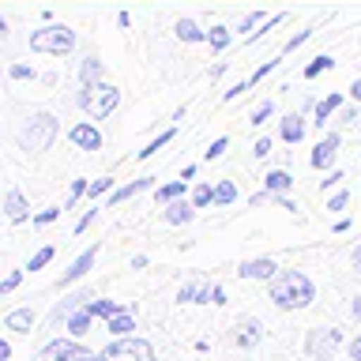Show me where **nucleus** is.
I'll list each match as a JSON object with an SVG mask.
<instances>
[{"mask_svg": "<svg viewBox=\"0 0 361 361\" xmlns=\"http://www.w3.org/2000/svg\"><path fill=\"white\" fill-rule=\"evenodd\" d=\"M316 298V286L312 279L305 275V271H279L275 279H271V301L279 305V309H305V305H312Z\"/></svg>", "mask_w": 361, "mask_h": 361, "instance_id": "nucleus-1", "label": "nucleus"}, {"mask_svg": "<svg viewBox=\"0 0 361 361\" xmlns=\"http://www.w3.org/2000/svg\"><path fill=\"white\" fill-rule=\"evenodd\" d=\"M53 140H56V117L53 113H34V117H27V124L19 128L23 151H49Z\"/></svg>", "mask_w": 361, "mask_h": 361, "instance_id": "nucleus-2", "label": "nucleus"}, {"mask_svg": "<svg viewBox=\"0 0 361 361\" xmlns=\"http://www.w3.org/2000/svg\"><path fill=\"white\" fill-rule=\"evenodd\" d=\"M79 106H83L94 121H102V117H109V113L121 106V90L109 87V83H102V79H98V83H83Z\"/></svg>", "mask_w": 361, "mask_h": 361, "instance_id": "nucleus-3", "label": "nucleus"}, {"mask_svg": "<svg viewBox=\"0 0 361 361\" xmlns=\"http://www.w3.org/2000/svg\"><path fill=\"white\" fill-rule=\"evenodd\" d=\"M72 45H75V34L68 30L64 23H49V27H42V30L30 34V49H34V53H53V56H61V53H72Z\"/></svg>", "mask_w": 361, "mask_h": 361, "instance_id": "nucleus-4", "label": "nucleus"}, {"mask_svg": "<svg viewBox=\"0 0 361 361\" xmlns=\"http://www.w3.org/2000/svg\"><path fill=\"white\" fill-rule=\"evenodd\" d=\"M98 361H158V357H154L151 343L124 335V338H113V343L98 354Z\"/></svg>", "mask_w": 361, "mask_h": 361, "instance_id": "nucleus-5", "label": "nucleus"}, {"mask_svg": "<svg viewBox=\"0 0 361 361\" xmlns=\"http://www.w3.org/2000/svg\"><path fill=\"white\" fill-rule=\"evenodd\" d=\"M338 346H343V335H338L335 327H316V331L305 338V350H309V357H316V361H335Z\"/></svg>", "mask_w": 361, "mask_h": 361, "instance_id": "nucleus-6", "label": "nucleus"}, {"mask_svg": "<svg viewBox=\"0 0 361 361\" xmlns=\"http://www.w3.org/2000/svg\"><path fill=\"white\" fill-rule=\"evenodd\" d=\"M233 343L241 346V350H252L264 343V324L256 320V316H245V320H237L233 324Z\"/></svg>", "mask_w": 361, "mask_h": 361, "instance_id": "nucleus-7", "label": "nucleus"}, {"mask_svg": "<svg viewBox=\"0 0 361 361\" xmlns=\"http://www.w3.org/2000/svg\"><path fill=\"white\" fill-rule=\"evenodd\" d=\"M75 357H90V350H83L79 343H68V338H56L38 354V361H75Z\"/></svg>", "mask_w": 361, "mask_h": 361, "instance_id": "nucleus-8", "label": "nucleus"}, {"mask_svg": "<svg viewBox=\"0 0 361 361\" xmlns=\"http://www.w3.org/2000/svg\"><path fill=\"white\" fill-rule=\"evenodd\" d=\"M237 275H241V279H275L279 275V264H275V259H245V264L241 267H237Z\"/></svg>", "mask_w": 361, "mask_h": 361, "instance_id": "nucleus-9", "label": "nucleus"}, {"mask_svg": "<svg viewBox=\"0 0 361 361\" xmlns=\"http://www.w3.org/2000/svg\"><path fill=\"white\" fill-rule=\"evenodd\" d=\"M94 259H98V245H90V248H87V252H83V256H79V259H75V264H72V267H68V271H64V275H61V286H72V282H75V279H83V275H87V271H90V267H94Z\"/></svg>", "mask_w": 361, "mask_h": 361, "instance_id": "nucleus-10", "label": "nucleus"}, {"mask_svg": "<svg viewBox=\"0 0 361 361\" xmlns=\"http://www.w3.org/2000/svg\"><path fill=\"white\" fill-rule=\"evenodd\" d=\"M68 140H72L79 151H98V147H102V135H98L94 124H75V128L68 132Z\"/></svg>", "mask_w": 361, "mask_h": 361, "instance_id": "nucleus-11", "label": "nucleus"}, {"mask_svg": "<svg viewBox=\"0 0 361 361\" xmlns=\"http://www.w3.org/2000/svg\"><path fill=\"white\" fill-rule=\"evenodd\" d=\"M211 293H214V286H207V282H188V286L177 290V301H185V305H211Z\"/></svg>", "mask_w": 361, "mask_h": 361, "instance_id": "nucleus-12", "label": "nucleus"}, {"mask_svg": "<svg viewBox=\"0 0 361 361\" xmlns=\"http://www.w3.org/2000/svg\"><path fill=\"white\" fill-rule=\"evenodd\" d=\"M87 301H90V298H87ZM87 301L79 305V309L64 320V324H68V331H72V338H83V335L90 331V320H94V312H90V305H87Z\"/></svg>", "mask_w": 361, "mask_h": 361, "instance_id": "nucleus-13", "label": "nucleus"}, {"mask_svg": "<svg viewBox=\"0 0 361 361\" xmlns=\"http://www.w3.org/2000/svg\"><path fill=\"white\" fill-rule=\"evenodd\" d=\"M335 154H338V135L331 132V135H327V140H320V147L312 151V166H316V169H327V166L335 162Z\"/></svg>", "mask_w": 361, "mask_h": 361, "instance_id": "nucleus-14", "label": "nucleus"}, {"mask_svg": "<svg viewBox=\"0 0 361 361\" xmlns=\"http://www.w3.org/2000/svg\"><path fill=\"white\" fill-rule=\"evenodd\" d=\"M4 211H8V222H27V200H23V192L19 188H8V196H4Z\"/></svg>", "mask_w": 361, "mask_h": 361, "instance_id": "nucleus-15", "label": "nucleus"}, {"mask_svg": "<svg viewBox=\"0 0 361 361\" xmlns=\"http://www.w3.org/2000/svg\"><path fill=\"white\" fill-rule=\"evenodd\" d=\"M106 331H109V335H117V338H124L128 331H135V316H132V309H121V312L106 324Z\"/></svg>", "mask_w": 361, "mask_h": 361, "instance_id": "nucleus-16", "label": "nucleus"}, {"mask_svg": "<svg viewBox=\"0 0 361 361\" xmlns=\"http://www.w3.org/2000/svg\"><path fill=\"white\" fill-rule=\"evenodd\" d=\"M282 140H286V143H301V140H305V121H301V113L282 117Z\"/></svg>", "mask_w": 361, "mask_h": 361, "instance_id": "nucleus-17", "label": "nucleus"}, {"mask_svg": "<svg viewBox=\"0 0 361 361\" xmlns=\"http://www.w3.org/2000/svg\"><path fill=\"white\" fill-rule=\"evenodd\" d=\"M293 185V177L286 173V169H271V173L264 177V188L271 192V196H282V192H286Z\"/></svg>", "mask_w": 361, "mask_h": 361, "instance_id": "nucleus-18", "label": "nucleus"}, {"mask_svg": "<svg viewBox=\"0 0 361 361\" xmlns=\"http://www.w3.org/2000/svg\"><path fill=\"white\" fill-rule=\"evenodd\" d=\"M4 327H8V331H30V327H34V312H30V309L8 312V316H4Z\"/></svg>", "mask_w": 361, "mask_h": 361, "instance_id": "nucleus-19", "label": "nucleus"}, {"mask_svg": "<svg viewBox=\"0 0 361 361\" xmlns=\"http://www.w3.org/2000/svg\"><path fill=\"white\" fill-rule=\"evenodd\" d=\"M166 222H173V226L192 222V207H188L185 200H169V203H166Z\"/></svg>", "mask_w": 361, "mask_h": 361, "instance_id": "nucleus-20", "label": "nucleus"}, {"mask_svg": "<svg viewBox=\"0 0 361 361\" xmlns=\"http://www.w3.org/2000/svg\"><path fill=\"white\" fill-rule=\"evenodd\" d=\"M173 30H177V38H180V42H203V38H207V34H203L192 19H177V27H173Z\"/></svg>", "mask_w": 361, "mask_h": 361, "instance_id": "nucleus-21", "label": "nucleus"}, {"mask_svg": "<svg viewBox=\"0 0 361 361\" xmlns=\"http://www.w3.org/2000/svg\"><path fill=\"white\" fill-rule=\"evenodd\" d=\"M151 180H154V177H140V180H132V185H124V188H117V192H113V196H109V203H121V200H132V196H135V192H143L147 185H151Z\"/></svg>", "mask_w": 361, "mask_h": 361, "instance_id": "nucleus-22", "label": "nucleus"}, {"mask_svg": "<svg viewBox=\"0 0 361 361\" xmlns=\"http://www.w3.org/2000/svg\"><path fill=\"white\" fill-rule=\"evenodd\" d=\"M185 188H188V180H173V185H166V188H158V192H154V200H158V203H169V200H180V196H185Z\"/></svg>", "mask_w": 361, "mask_h": 361, "instance_id": "nucleus-23", "label": "nucleus"}, {"mask_svg": "<svg viewBox=\"0 0 361 361\" xmlns=\"http://www.w3.org/2000/svg\"><path fill=\"white\" fill-rule=\"evenodd\" d=\"M79 79H83V83H98V79H102V61H94V56H87L83 68H79Z\"/></svg>", "mask_w": 361, "mask_h": 361, "instance_id": "nucleus-24", "label": "nucleus"}, {"mask_svg": "<svg viewBox=\"0 0 361 361\" xmlns=\"http://www.w3.org/2000/svg\"><path fill=\"white\" fill-rule=\"evenodd\" d=\"M87 305H90V312H94V316H102V320H113V316L121 312L117 301H87Z\"/></svg>", "mask_w": 361, "mask_h": 361, "instance_id": "nucleus-25", "label": "nucleus"}, {"mask_svg": "<svg viewBox=\"0 0 361 361\" xmlns=\"http://www.w3.org/2000/svg\"><path fill=\"white\" fill-rule=\"evenodd\" d=\"M338 106H343V98H338V94H331V98H324L320 106H316V124H324V121L331 117V113H335Z\"/></svg>", "mask_w": 361, "mask_h": 361, "instance_id": "nucleus-26", "label": "nucleus"}, {"mask_svg": "<svg viewBox=\"0 0 361 361\" xmlns=\"http://www.w3.org/2000/svg\"><path fill=\"white\" fill-rule=\"evenodd\" d=\"M173 135H177V124H173V128H166L162 135H158V140H151V143H147V147H143V151H140V158H151V154L158 151V147H166L169 140H173Z\"/></svg>", "mask_w": 361, "mask_h": 361, "instance_id": "nucleus-27", "label": "nucleus"}, {"mask_svg": "<svg viewBox=\"0 0 361 361\" xmlns=\"http://www.w3.org/2000/svg\"><path fill=\"white\" fill-rule=\"evenodd\" d=\"M83 301H87V298H68L64 305H56V309H53V320H68V316H72Z\"/></svg>", "mask_w": 361, "mask_h": 361, "instance_id": "nucleus-28", "label": "nucleus"}, {"mask_svg": "<svg viewBox=\"0 0 361 361\" xmlns=\"http://www.w3.org/2000/svg\"><path fill=\"white\" fill-rule=\"evenodd\" d=\"M207 42H211V49H226V45H230V30H226V27H211Z\"/></svg>", "mask_w": 361, "mask_h": 361, "instance_id": "nucleus-29", "label": "nucleus"}, {"mask_svg": "<svg viewBox=\"0 0 361 361\" xmlns=\"http://www.w3.org/2000/svg\"><path fill=\"white\" fill-rule=\"evenodd\" d=\"M49 259H53V248L45 245V248H38V252L30 256V267H27V271H42L45 264H49Z\"/></svg>", "mask_w": 361, "mask_h": 361, "instance_id": "nucleus-30", "label": "nucleus"}, {"mask_svg": "<svg viewBox=\"0 0 361 361\" xmlns=\"http://www.w3.org/2000/svg\"><path fill=\"white\" fill-rule=\"evenodd\" d=\"M237 200V188L230 185V180H222L219 188H214V203H233Z\"/></svg>", "mask_w": 361, "mask_h": 361, "instance_id": "nucleus-31", "label": "nucleus"}, {"mask_svg": "<svg viewBox=\"0 0 361 361\" xmlns=\"http://www.w3.org/2000/svg\"><path fill=\"white\" fill-rule=\"evenodd\" d=\"M331 64H335L331 56H316V61H312L309 68H305V79H316V75L324 72V68H331Z\"/></svg>", "mask_w": 361, "mask_h": 361, "instance_id": "nucleus-32", "label": "nucleus"}, {"mask_svg": "<svg viewBox=\"0 0 361 361\" xmlns=\"http://www.w3.org/2000/svg\"><path fill=\"white\" fill-rule=\"evenodd\" d=\"M192 203H196V207H207V203H214V188H211V185H200L196 196H192Z\"/></svg>", "mask_w": 361, "mask_h": 361, "instance_id": "nucleus-33", "label": "nucleus"}, {"mask_svg": "<svg viewBox=\"0 0 361 361\" xmlns=\"http://www.w3.org/2000/svg\"><path fill=\"white\" fill-rule=\"evenodd\" d=\"M312 38V30H301V34H293V38L286 42V45H282V56H286V53H293V49H301V42H309Z\"/></svg>", "mask_w": 361, "mask_h": 361, "instance_id": "nucleus-34", "label": "nucleus"}, {"mask_svg": "<svg viewBox=\"0 0 361 361\" xmlns=\"http://www.w3.org/2000/svg\"><path fill=\"white\" fill-rule=\"evenodd\" d=\"M83 192H87V180H72V188H68V203H64V207H75Z\"/></svg>", "mask_w": 361, "mask_h": 361, "instance_id": "nucleus-35", "label": "nucleus"}, {"mask_svg": "<svg viewBox=\"0 0 361 361\" xmlns=\"http://www.w3.org/2000/svg\"><path fill=\"white\" fill-rule=\"evenodd\" d=\"M271 109H275V102H259V106H256V113H252L248 121H252V124H264V121L271 117Z\"/></svg>", "mask_w": 361, "mask_h": 361, "instance_id": "nucleus-36", "label": "nucleus"}, {"mask_svg": "<svg viewBox=\"0 0 361 361\" xmlns=\"http://www.w3.org/2000/svg\"><path fill=\"white\" fill-rule=\"evenodd\" d=\"M56 219H61V207H45L42 214H34V226H49Z\"/></svg>", "mask_w": 361, "mask_h": 361, "instance_id": "nucleus-37", "label": "nucleus"}, {"mask_svg": "<svg viewBox=\"0 0 361 361\" xmlns=\"http://www.w3.org/2000/svg\"><path fill=\"white\" fill-rule=\"evenodd\" d=\"M226 147H230V140H226V135H219V140H214V143L207 147V151H203V158H207V162H211V158H219V154L226 151Z\"/></svg>", "mask_w": 361, "mask_h": 361, "instance_id": "nucleus-38", "label": "nucleus"}, {"mask_svg": "<svg viewBox=\"0 0 361 361\" xmlns=\"http://www.w3.org/2000/svg\"><path fill=\"white\" fill-rule=\"evenodd\" d=\"M19 282H23V271H11V275H8L4 282H0V293H11V290L19 286Z\"/></svg>", "mask_w": 361, "mask_h": 361, "instance_id": "nucleus-39", "label": "nucleus"}, {"mask_svg": "<svg viewBox=\"0 0 361 361\" xmlns=\"http://www.w3.org/2000/svg\"><path fill=\"white\" fill-rule=\"evenodd\" d=\"M8 75H11V79H34V68H27V64H11Z\"/></svg>", "mask_w": 361, "mask_h": 361, "instance_id": "nucleus-40", "label": "nucleus"}, {"mask_svg": "<svg viewBox=\"0 0 361 361\" xmlns=\"http://www.w3.org/2000/svg\"><path fill=\"white\" fill-rule=\"evenodd\" d=\"M346 203H350V196H346V192H335V196H331V203H327V211H343Z\"/></svg>", "mask_w": 361, "mask_h": 361, "instance_id": "nucleus-41", "label": "nucleus"}, {"mask_svg": "<svg viewBox=\"0 0 361 361\" xmlns=\"http://www.w3.org/2000/svg\"><path fill=\"white\" fill-rule=\"evenodd\" d=\"M109 188H113V177H102V180L90 185V196H102V192H109Z\"/></svg>", "mask_w": 361, "mask_h": 361, "instance_id": "nucleus-42", "label": "nucleus"}, {"mask_svg": "<svg viewBox=\"0 0 361 361\" xmlns=\"http://www.w3.org/2000/svg\"><path fill=\"white\" fill-rule=\"evenodd\" d=\"M248 87H252V83H248V79H241V83H237V87H230V90H226V102H233L237 94H245Z\"/></svg>", "mask_w": 361, "mask_h": 361, "instance_id": "nucleus-43", "label": "nucleus"}, {"mask_svg": "<svg viewBox=\"0 0 361 361\" xmlns=\"http://www.w3.org/2000/svg\"><path fill=\"white\" fill-rule=\"evenodd\" d=\"M94 219H98V211H87L83 219H79V226H75V233H83V230H87V226L94 222Z\"/></svg>", "mask_w": 361, "mask_h": 361, "instance_id": "nucleus-44", "label": "nucleus"}, {"mask_svg": "<svg viewBox=\"0 0 361 361\" xmlns=\"http://www.w3.org/2000/svg\"><path fill=\"white\" fill-rule=\"evenodd\" d=\"M252 154H256V158H267V154H271V140H259Z\"/></svg>", "mask_w": 361, "mask_h": 361, "instance_id": "nucleus-45", "label": "nucleus"}, {"mask_svg": "<svg viewBox=\"0 0 361 361\" xmlns=\"http://www.w3.org/2000/svg\"><path fill=\"white\" fill-rule=\"evenodd\" d=\"M256 23H264V11H252L245 23H241V30H248V27H256Z\"/></svg>", "mask_w": 361, "mask_h": 361, "instance_id": "nucleus-46", "label": "nucleus"}, {"mask_svg": "<svg viewBox=\"0 0 361 361\" xmlns=\"http://www.w3.org/2000/svg\"><path fill=\"white\" fill-rule=\"evenodd\" d=\"M211 305H226V290H222V286H214V293H211Z\"/></svg>", "mask_w": 361, "mask_h": 361, "instance_id": "nucleus-47", "label": "nucleus"}, {"mask_svg": "<svg viewBox=\"0 0 361 361\" xmlns=\"http://www.w3.org/2000/svg\"><path fill=\"white\" fill-rule=\"evenodd\" d=\"M350 357H354V361H361V335L354 338V343H350Z\"/></svg>", "mask_w": 361, "mask_h": 361, "instance_id": "nucleus-48", "label": "nucleus"}, {"mask_svg": "<svg viewBox=\"0 0 361 361\" xmlns=\"http://www.w3.org/2000/svg\"><path fill=\"white\" fill-rule=\"evenodd\" d=\"M338 180H343V173H338V169H331V177L324 180V188H331V185H338Z\"/></svg>", "mask_w": 361, "mask_h": 361, "instance_id": "nucleus-49", "label": "nucleus"}, {"mask_svg": "<svg viewBox=\"0 0 361 361\" xmlns=\"http://www.w3.org/2000/svg\"><path fill=\"white\" fill-rule=\"evenodd\" d=\"M354 267H357V275H361V245L354 248Z\"/></svg>", "mask_w": 361, "mask_h": 361, "instance_id": "nucleus-50", "label": "nucleus"}, {"mask_svg": "<svg viewBox=\"0 0 361 361\" xmlns=\"http://www.w3.org/2000/svg\"><path fill=\"white\" fill-rule=\"evenodd\" d=\"M350 94H354V98L361 102V79H357V83H354V87H350Z\"/></svg>", "mask_w": 361, "mask_h": 361, "instance_id": "nucleus-51", "label": "nucleus"}, {"mask_svg": "<svg viewBox=\"0 0 361 361\" xmlns=\"http://www.w3.org/2000/svg\"><path fill=\"white\" fill-rule=\"evenodd\" d=\"M354 316H357V320H361V298H354Z\"/></svg>", "mask_w": 361, "mask_h": 361, "instance_id": "nucleus-52", "label": "nucleus"}]
</instances>
